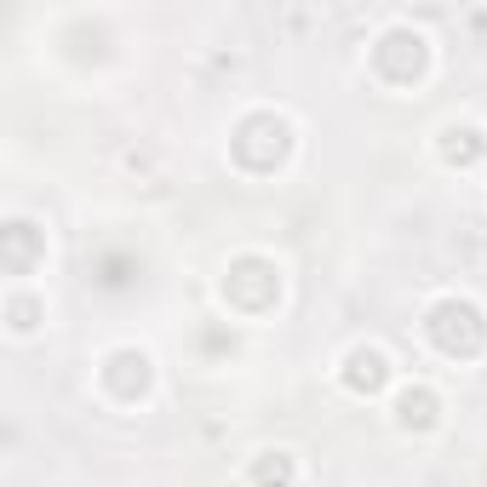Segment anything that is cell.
<instances>
[{
	"label": "cell",
	"mask_w": 487,
	"mask_h": 487,
	"mask_svg": "<svg viewBox=\"0 0 487 487\" xmlns=\"http://www.w3.org/2000/svg\"><path fill=\"white\" fill-rule=\"evenodd\" d=\"M350 384L356 390H379L384 384V356L379 350H356V356H350Z\"/></svg>",
	"instance_id": "cell-1"
}]
</instances>
